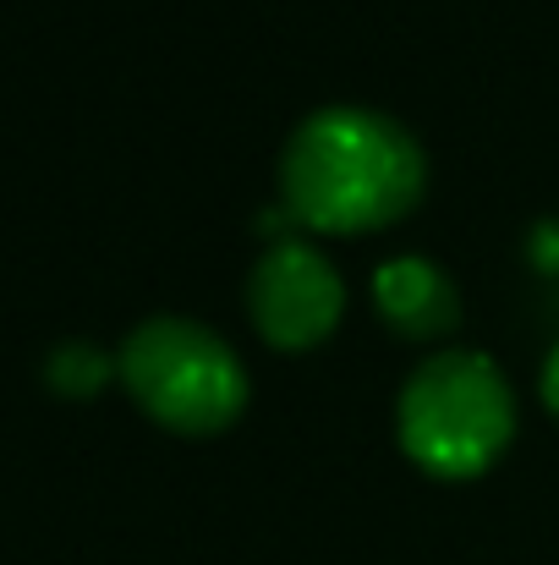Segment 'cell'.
<instances>
[{"mask_svg":"<svg viewBox=\"0 0 559 565\" xmlns=\"http://www.w3.org/2000/svg\"><path fill=\"white\" fill-rule=\"evenodd\" d=\"M373 297H378V313L400 335H444L461 324V291H455L450 269L422 253L384 258L373 269Z\"/></svg>","mask_w":559,"mask_h":565,"instance_id":"obj_5","label":"cell"},{"mask_svg":"<svg viewBox=\"0 0 559 565\" xmlns=\"http://www.w3.org/2000/svg\"><path fill=\"white\" fill-rule=\"evenodd\" d=\"M395 434L417 467L472 478L510 445L516 390L488 352H433L395 395Z\"/></svg>","mask_w":559,"mask_h":565,"instance_id":"obj_2","label":"cell"},{"mask_svg":"<svg viewBox=\"0 0 559 565\" xmlns=\"http://www.w3.org/2000/svg\"><path fill=\"white\" fill-rule=\"evenodd\" d=\"M428 182V154L395 116L368 105L308 110L280 149V188L319 231H373L400 220Z\"/></svg>","mask_w":559,"mask_h":565,"instance_id":"obj_1","label":"cell"},{"mask_svg":"<svg viewBox=\"0 0 559 565\" xmlns=\"http://www.w3.org/2000/svg\"><path fill=\"white\" fill-rule=\"evenodd\" d=\"M44 374H50V384H61L66 395H88V390H99V384H105L110 358H105L94 341H61V347L50 352Z\"/></svg>","mask_w":559,"mask_h":565,"instance_id":"obj_6","label":"cell"},{"mask_svg":"<svg viewBox=\"0 0 559 565\" xmlns=\"http://www.w3.org/2000/svg\"><path fill=\"white\" fill-rule=\"evenodd\" d=\"M116 369L149 417L182 434L225 428L252 395L236 347L186 313H149L143 324H132L116 352Z\"/></svg>","mask_w":559,"mask_h":565,"instance_id":"obj_3","label":"cell"},{"mask_svg":"<svg viewBox=\"0 0 559 565\" xmlns=\"http://www.w3.org/2000/svg\"><path fill=\"white\" fill-rule=\"evenodd\" d=\"M247 313L275 347H313L346 313V280L335 258L302 236H280L247 275Z\"/></svg>","mask_w":559,"mask_h":565,"instance_id":"obj_4","label":"cell"},{"mask_svg":"<svg viewBox=\"0 0 559 565\" xmlns=\"http://www.w3.org/2000/svg\"><path fill=\"white\" fill-rule=\"evenodd\" d=\"M538 390H544V401H549V412L559 417V341L549 347V358H544V374H538Z\"/></svg>","mask_w":559,"mask_h":565,"instance_id":"obj_7","label":"cell"}]
</instances>
